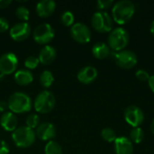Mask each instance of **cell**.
<instances>
[{"instance_id": "1", "label": "cell", "mask_w": 154, "mask_h": 154, "mask_svg": "<svg viewBox=\"0 0 154 154\" xmlns=\"http://www.w3.org/2000/svg\"><path fill=\"white\" fill-rule=\"evenodd\" d=\"M135 12V5L130 0H121L116 3L112 9V15L115 22L125 24L131 20Z\"/></svg>"}, {"instance_id": "2", "label": "cell", "mask_w": 154, "mask_h": 154, "mask_svg": "<svg viewBox=\"0 0 154 154\" xmlns=\"http://www.w3.org/2000/svg\"><path fill=\"white\" fill-rule=\"evenodd\" d=\"M7 103L10 112L14 115L27 113L32 108L31 97L23 92H15L12 94Z\"/></svg>"}, {"instance_id": "3", "label": "cell", "mask_w": 154, "mask_h": 154, "mask_svg": "<svg viewBox=\"0 0 154 154\" xmlns=\"http://www.w3.org/2000/svg\"><path fill=\"white\" fill-rule=\"evenodd\" d=\"M35 132L26 125L16 128L12 134V139L14 144L23 149L32 146L35 142Z\"/></svg>"}, {"instance_id": "4", "label": "cell", "mask_w": 154, "mask_h": 154, "mask_svg": "<svg viewBox=\"0 0 154 154\" xmlns=\"http://www.w3.org/2000/svg\"><path fill=\"white\" fill-rule=\"evenodd\" d=\"M56 105V98L54 95L49 90L40 92L33 103L34 109L39 114H48L53 110Z\"/></svg>"}, {"instance_id": "5", "label": "cell", "mask_w": 154, "mask_h": 154, "mask_svg": "<svg viewBox=\"0 0 154 154\" xmlns=\"http://www.w3.org/2000/svg\"><path fill=\"white\" fill-rule=\"evenodd\" d=\"M108 46L115 51L124 50L129 42V33L123 27H117L112 30L108 35Z\"/></svg>"}, {"instance_id": "6", "label": "cell", "mask_w": 154, "mask_h": 154, "mask_svg": "<svg viewBox=\"0 0 154 154\" xmlns=\"http://www.w3.org/2000/svg\"><path fill=\"white\" fill-rule=\"evenodd\" d=\"M91 24L95 30L100 32H107L112 31L113 21L108 13L105 11L96 12L91 18Z\"/></svg>"}, {"instance_id": "7", "label": "cell", "mask_w": 154, "mask_h": 154, "mask_svg": "<svg viewBox=\"0 0 154 154\" xmlns=\"http://www.w3.org/2000/svg\"><path fill=\"white\" fill-rule=\"evenodd\" d=\"M116 63L124 69L134 68L138 61L136 54L130 50H122L120 51H115L112 53Z\"/></svg>"}, {"instance_id": "8", "label": "cell", "mask_w": 154, "mask_h": 154, "mask_svg": "<svg viewBox=\"0 0 154 154\" xmlns=\"http://www.w3.org/2000/svg\"><path fill=\"white\" fill-rule=\"evenodd\" d=\"M55 35L53 27L49 23L39 24L32 32L33 40L39 44H47L51 42Z\"/></svg>"}, {"instance_id": "9", "label": "cell", "mask_w": 154, "mask_h": 154, "mask_svg": "<svg viewBox=\"0 0 154 154\" xmlns=\"http://www.w3.org/2000/svg\"><path fill=\"white\" fill-rule=\"evenodd\" d=\"M18 66V59L14 53L7 52L0 57V74L6 76L14 73Z\"/></svg>"}, {"instance_id": "10", "label": "cell", "mask_w": 154, "mask_h": 154, "mask_svg": "<svg viewBox=\"0 0 154 154\" xmlns=\"http://www.w3.org/2000/svg\"><path fill=\"white\" fill-rule=\"evenodd\" d=\"M70 35L79 43H88L91 40L89 28L82 23H76L70 28Z\"/></svg>"}, {"instance_id": "11", "label": "cell", "mask_w": 154, "mask_h": 154, "mask_svg": "<svg viewBox=\"0 0 154 154\" xmlns=\"http://www.w3.org/2000/svg\"><path fill=\"white\" fill-rule=\"evenodd\" d=\"M125 119L133 127H139L144 120V114L140 107L129 106L125 111Z\"/></svg>"}, {"instance_id": "12", "label": "cell", "mask_w": 154, "mask_h": 154, "mask_svg": "<svg viewBox=\"0 0 154 154\" xmlns=\"http://www.w3.org/2000/svg\"><path fill=\"white\" fill-rule=\"evenodd\" d=\"M31 33V26L25 23L21 22L11 27L9 34L11 38L15 42H23L26 40Z\"/></svg>"}, {"instance_id": "13", "label": "cell", "mask_w": 154, "mask_h": 154, "mask_svg": "<svg viewBox=\"0 0 154 154\" xmlns=\"http://www.w3.org/2000/svg\"><path fill=\"white\" fill-rule=\"evenodd\" d=\"M56 128L54 125L51 123H42L40 124L36 128L35 134L42 141H52V139L56 136Z\"/></svg>"}, {"instance_id": "14", "label": "cell", "mask_w": 154, "mask_h": 154, "mask_svg": "<svg viewBox=\"0 0 154 154\" xmlns=\"http://www.w3.org/2000/svg\"><path fill=\"white\" fill-rule=\"evenodd\" d=\"M97 77V70L95 67L86 66L79 69L78 72L77 78L79 82L83 84H90L92 83Z\"/></svg>"}, {"instance_id": "15", "label": "cell", "mask_w": 154, "mask_h": 154, "mask_svg": "<svg viewBox=\"0 0 154 154\" xmlns=\"http://www.w3.org/2000/svg\"><path fill=\"white\" fill-rule=\"evenodd\" d=\"M115 151L116 154H133L134 145L132 141L125 136L117 137L115 141Z\"/></svg>"}, {"instance_id": "16", "label": "cell", "mask_w": 154, "mask_h": 154, "mask_svg": "<svg viewBox=\"0 0 154 154\" xmlns=\"http://www.w3.org/2000/svg\"><path fill=\"white\" fill-rule=\"evenodd\" d=\"M56 8V3L52 0H42L36 5V13L40 17L51 16Z\"/></svg>"}, {"instance_id": "17", "label": "cell", "mask_w": 154, "mask_h": 154, "mask_svg": "<svg viewBox=\"0 0 154 154\" xmlns=\"http://www.w3.org/2000/svg\"><path fill=\"white\" fill-rule=\"evenodd\" d=\"M18 120L15 115L12 112H5L0 118V125L6 132H14L17 128Z\"/></svg>"}, {"instance_id": "18", "label": "cell", "mask_w": 154, "mask_h": 154, "mask_svg": "<svg viewBox=\"0 0 154 154\" xmlns=\"http://www.w3.org/2000/svg\"><path fill=\"white\" fill-rule=\"evenodd\" d=\"M56 56H57L56 50L52 46L45 45L40 51L38 59H39L40 63L43 65H50L51 63L54 61V60L56 59Z\"/></svg>"}, {"instance_id": "19", "label": "cell", "mask_w": 154, "mask_h": 154, "mask_svg": "<svg viewBox=\"0 0 154 154\" xmlns=\"http://www.w3.org/2000/svg\"><path fill=\"white\" fill-rule=\"evenodd\" d=\"M14 81L20 86H27L33 81V75L28 69H20L14 74Z\"/></svg>"}, {"instance_id": "20", "label": "cell", "mask_w": 154, "mask_h": 154, "mask_svg": "<svg viewBox=\"0 0 154 154\" xmlns=\"http://www.w3.org/2000/svg\"><path fill=\"white\" fill-rule=\"evenodd\" d=\"M92 53L97 59H105L110 55V47L105 42H97L92 48Z\"/></svg>"}, {"instance_id": "21", "label": "cell", "mask_w": 154, "mask_h": 154, "mask_svg": "<svg viewBox=\"0 0 154 154\" xmlns=\"http://www.w3.org/2000/svg\"><path fill=\"white\" fill-rule=\"evenodd\" d=\"M53 82H54V77L51 71L44 70L40 75V83L43 88H50L53 84Z\"/></svg>"}, {"instance_id": "22", "label": "cell", "mask_w": 154, "mask_h": 154, "mask_svg": "<svg viewBox=\"0 0 154 154\" xmlns=\"http://www.w3.org/2000/svg\"><path fill=\"white\" fill-rule=\"evenodd\" d=\"M45 154H62L61 146L55 141H50L44 147Z\"/></svg>"}, {"instance_id": "23", "label": "cell", "mask_w": 154, "mask_h": 154, "mask_svg": "<svg viewBox=\"0 0 154 154\" xmlns=\"http://www.w3.org/2000/svg\"><path fill=\"white\" fill-rule=\"evenodd\" d=\"M144 138V133L141 127H134L130 133V140L132 143H140Z\"/></svg>"}, {"instance_id": "24", "label": "cell", "mask_w": 154, "mask_h": 154, "mask_svg": "<svg viewBox=\"0 0 154 154\" xmlns=\"http://www.w3.org/2000/svg\"><path fill=\"white\" fill-rule=\"evenodd\" d=\"M101 136L102 138L106 141L107 143H115V141L116 140L117 136H116V132L112 129V128H109V127H106V128H104L101 132Z\"/></svg>"}, {"instance_id": "25", "label": "cell", "mask_w": 154, "mask_h": 154, "mask_svg": "<svg viewBox=\"0 0 154 154\" xmlns=\"http://www.w3.org/2000/svg\"><path fill=\"white\" fill-rule=\"evenodd\" d=\"M74 14L73 13H71L70 11H65L61 16H60V21L62 23L63 25L65 26H72L74 24Z\"/></svg>"}, {"instance_id": "26", "label": "cell", "mask_w": 154, "mask_h": 154, "mask_svg": "<svg viewBox=\"0 0 154 154\" xmlns=\"http://www.w3.org/2000/svg\"><path fill=\"white\" fill-rule=\"evenodd\" d=\"M15 15L18 19L26 23L30 18V11L25 6H19L15 10Z\"/></svg>"}, {"instance_id": "27", "label": "cell", "mask_w": 154, "mask_h": 154, "mask_svg": "<svg viewBox=\"0 0 154 154\" xmlns=\"http://www.w3.org/2000/svg\"><path fill=\"white\" fill-rule=\"evenodd\" d=\"M25 124H26L27 127H29L32 130L36 129L40 125V117L35 114H32L27 116Z\"/></svg>"}, {"instance_id": "28", "label": "cell", "mask_w": 154, "mask_h": 154, "mask_svg": "<svg viewBox=\"0 0 154 154\" xmlns=\"http://www.w3.org/2000/svg\"><path fill=\"white\" fill-rule=\"evenodd\" d=\"M40 61H39V59L38 57H34V56H30V57H27L26 60H24V66L26 69H34L38 67Z\"/></svg>"}, {"instance_id": "29", "label": "cell", "mask_w": 154, "mask_h": 154, "mask_svg": "<svg viewBox=\"0 0 154 154\" xmlns=\"http://www.w3.org/2000/svg\"><path fill=\"white\" fill-rule=\"evenodd\" d=\"M135 76L141 81H148L149 79H150V77H151L149 75L148 71L145 70V69H138L136 71V73H135Z\"/></svg>"}, {"instance_id": "30", "label": "cell", "mask_w": 154, "mask_h": 154, "mask_svg": "<svg viewBox=\"0 0 154 154\" xmlns=\"http://www.w3.org/2000/svg\"><path fill=\"white\" fill-rule=\"evenodd\" d=\"M113 4V0H98L97 2V7L99 10L106 9Z\"/></svg>"}, {"instance_id": "31", "label": "cell", "mask_w": 154, "mask_h": 154, "mask_svg": "<svg viewBox=\"0 0 154 154\" xmlns=\"http://www.w3.org/2000/svg\"><path fill=\"white\" fill-rule=\"evenodd\" d=\"M8 28H9L8 21L4 17H0V33L6 32Z\"/></svg>"}, {"instance_id": "32", "label": "cell", "mask_w": 154, "mask_h": 154, "mask_svg": "<svg viewBox=\"0 0 154 154\" xmlns=\"http://www.w3.org/2000/svg\"><path fill=\"white\" fill-rule=\"evenodd\" d=\"M9 152H10V149H9L8 144L5 141L0 140V154H8Z\"/></svg>"}, {"instance_id": "33", "label": "cell", "mask_w": 154, "mask_h": 154, "mask_svg": "<svg viewBox=\"0 0 154 154\" xmlns=\"http://www.w3.org/2000/svg\"><path fill=\"white\" fill-rule=\"evenodd\" d=\"M12 4L11 0H0V9L7 8Z\"/></svg>"}, {"instance_id": "34", "label": "cell", "mask_w": 154, "mask_h": 154, "mask_svg": "<svg viewBox=\"0 0 154 154\" xmlns=\"http://www.w3.org/2000/svg\"><path fill=\"white\" fill-rule=\"evenodd\" d=\"M9 109L8 108V103L5 100L0 101V112H6V110Z\"/></svg>"}, {"instance_id": "35", "label": "cell", "mask_w": 154, "mask_h": 154, "mask_svg": "<svg viewBox=\"0 0 154 154\" xmlns=\"http://www.w3.org/2000/svg\"><path fill=\"white\" fill-rule=\"evenodd\" d=\"M148 84H149V87L150 88L152 89V91L154 92V75H152L148 80Z\"/></svg>"}, {"instance_id": "36", "label": "cell", "mask_w": 154, "mask_h": 154, "mask_svg": "<svg viewBox=\"0 0 154 154\" xmlns=\"http://www.w3.org/2000/svg\"><path fill=\"white\" fill-rule=\"evenodd\" d=\"M150 31H151V32L152 33V35L154 36V20L152 22V23H151V26H150Z\"/></svg>"}, {"instance_id": "37", "label": "cell", "mask_w": 154, "mask_h": 154, "mask_svg": "<svg viewBox=\"0 0 154 154\" xmlns=\"http://www.w3.org/2000/svg\"><path fill=\"white\" fill-rule=\"evenodd\" d=\"M151 130H152V134H154V119H153V121L152 122V125H151Z\"/></svg>"}, {"instance_id": "38", "label": "cell", "mask_w": 154, "mask_h": 154, "mask_svg": "<svg viewBox=\"0 0 154 154\" xmlns=\"http://www.w3.org/2000/svg\"><path fill=\"white\" fill-rule=\"evenodd\" d=\"M3 77H4V75H2V74H0V80L3 79Z\"/></svg>"}]
</instances>
